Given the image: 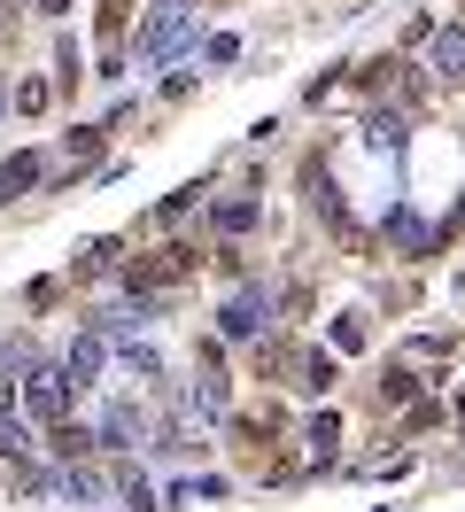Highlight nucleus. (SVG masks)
<instances>
[{
	"instance_id": "obj_17",
	"label": "nucleus",
	"mask_w": 465,
	"mask_h": 512,
	"mask_svg": "<svg viewBox=\"0 0 465 512\" xmlns=\"http://www.w3.org/2000/svg\"><path fill=\"white\" fill-rule=\"evenodd\" d=\"M334 435H341V427H334V412H318V419L303 427V443H318V458H334Z\"/></svg>"
},
{
	"instance_id": "obj_9",
	"label": "nucleus",
	"mask_w": 465,
	"mask_h": 512,
	"mask_svg": "<svg viewBox=\"0 0 465 512\" xmlns=\"http://www.w3.org/2000/svg\"><path fill=\"white\" fill-rule=\"evenodd\" d=\"M434 70H442V78H465V32H458V24L434 32Z\"/></svg>"
},
{
	"instance_id": "obj_2",
	"label": "nucleus",
	"mask_w": 465,
	"mask_h": 512,
	"mask_svg": "<svg viewBox=\"0 0 465 512\" xmlns=\"http://www.w3.org/2000/svg\"><path fill=\"white\" fill-rule=\"evenodd\" d=\"M272 311H279V295L256 280V288H241L233 303H225V311H217V326H225L233 342H248V334H264V326H272Z\"/></svg>"
},
{
	"instance_id": "obj_4",
	"label": "nucleus",
	"mask_w": 465,
	"mask_h": 512,
	"mask_svg": "<svg viewBox=\"0 0 465 512\" xmlns=\"http://www.w3.org/2000/svg\"><path fill=\"white\" fill-rule=\"evenodd\" d=\"M93 443L101 450H140L148 443V412H140V404H109L101 427H93Z\"/></svg>"
},
{
	"instance_id": "obj_18",
	"label": "nucleus",
	"mask_w": 465,
	"mask_h": 512,
	"mask_svg": "<svg viewBox=\"0 0 465 512\" xmlns=\"http://www.w3.org/2000/svg\"><path fill=\"white\" fill-rule=\"evenodd\" d=\"M78 272H86V280H93V272H117V241H93V249L78 256Z\"/></svg>"
},
{
	"instance_id": "obj_5",
	"label": "nucleus",
	"mask_w": 465,
	"mask_h": 512,
	"mask_svg": "<svg viewBox=\"0 0 465 512\" xmlns=\"http://www.w3.org/2000/svg\"><path fill=\"white\" fill-rule=\"evenodd\" d=\"M31 412L47 419H70V381H62V365H31Z\"/></svg>"
},
{
	"instance_id": "obj_8",
	"label": "nucleus",
	"mask_w": 465,
	"mask_h": 512,
	"mask_svg": "<svg viewBox=\"0 0 465 512\" xmlns=\"http://www.w3.org/2000/svg\"><path fill=\"white\" fill-rule=\"evenodd\" d=\"M47 489H62V497H70V505H93V497H101V489H109V481L93 474V466H70V474H55V481H47Z\"/></svg>"
},
{
	"instance_id": "obj_16",
	"label": "nucleus",
	"mask_w": 465,
	"mask_h": 512,
	"mask_svg": "<svg viewBox=\"0 0 465 512\" xmlns=\"http://www.w3.org/2000/svg\"><path fill=\"white\" fill-rule=\"evenodd\" d=\"M24 450H31V427L8 412V419H0V458H24Z\"/></svg>"
},
{
	"instance_id": "obj_24",
	"label": "nucleus",
	"mask_w": 465,
	"mask_h": 512,
	"mask_svg": "<svg viewBox=\"0 0 465 512\" xmlns=\"http://www.w3.org/2000/svg\"><path fill=\"white\" fill-rule=\"evenodd\" d=\"M0 109H8V86H0Z\"/></svg>"
},
{
	"instance_id": "obj_1",
	"label": "nucleus",
	"mask_w": 465,
	"mask_h": 512,
	"mask_svg": "<svg viewBox=\"0 0 465 512\" xmlns=\"http://www.w3.org/2000/svg\"><path fill=\"white\" fill-rule=\"evenodd\" d=\"M186 47H202L194 16H186V8H148V32H140V63H171V55H186Z\"/></svg>"
},
{
	"instance_id": "obj_11",
	"label": "nucleus",
	"mask_w": 465,
	"mask_h": 512,
	"mask_svg": "<svg viewBox=\"0 0 465 512\" xmlns=\"http://www.w3.org/2000/svg\"><path fill=\"white\" fill-rule=\"evenodd\" d=\"M186 412H202V419H225V381H217V373H202V381L186 388Z\"/></svg>"
},
{
	"instance_id": "obj_22",
	"label": "nucleus",
	"mask_w": 465,
	"mask_h": 512,
	"mask_svg": "<svg viewBox=\"0 0 465 512\" xmlns=\"http://www.w3.org/2000/svg\"><path fill=\"white\" fill-rule=\"evenodd\" d=\"M8 404H16V388H8V365H0V419H8Z\"/></svg>"
},
{
	"instance_id": "obj_14",
	"label": "nucleus",
	"mask_w": 465,
	"mask_h": 512,
	"mask_svg": "<svg viewBox=\"0 0 465 512\" xmlns=\"http://www.w3.org/2000/svg\"><path fill=\"white\" fill-rule=\"evenodd\" d=\"M24 187H39V156H16V163H0V202H16Z\"/></svg>"
},
{
	"instance_id": "obj_23",
	"label": "nucleus",
	"mask_w": 465,
	"mask_h": 512,
	"mask_svg": "<svg viewBox=\"0 0 465 512\" xmlns=\"http://www.w3.org/2000/svg\"><path fill=\"white\" fill-rule=\"evenodd\" d=\"M39 8H47V16H62V8H70V0H39Z\"/></svg>"
},
{
	"instance_id": "obj_13",
	"label": "nucleus",
	"mask_w": 465,
	"mask_h": 512,
	"mask_svg": "<svg viewBox=\"0 0 465 512\" xmlns=\"http://www.w3.org/2000/svg\"><path fill=\"white\" fill-rule=\"evenodd\" d=\"M47 450L78 466V458H86V450H101V443H93V427H70V419H55V443H47Z\"/></svg>"
},
{
	"instance_id": "obj_20",
	"label": "nucleus",
	"mask_w": 465,
	"mask_h": 512,
	"mask_svg": "<svg viewBox=\"0 0 465 512\" xmlns=\"http://www.w3.org/2000/svg\"><path fill=\"white\" fill-rule=\"evenodd\" d=\"M233 55H241V39H233V32H217V39H202V63H233Z\"/></svg>"
},
{
	"instance_id": "obj_21",
	"label": "nucleus",
	"mask_w": 465,
	"mask_h": 512,
	"mask_svg": "<svg viewBox=\"0 0 465 512\" xmlns=\"http://www.w3.org/2000/svg\"><path fill=\"white\" fill-rule=\"evenodd\" d=\"M16 109H47V86H39V78H16Z\"/></svg>"
},
{
	"instance_id": "obj_15",
	"label": "nucleus",
	"mask_w": 465,
	"mask_h": 512,
	"mask_svg": "<svg viewBox=\"0 0 465 512\" xmlns=\"http://www.w3.org/2000/svg\"><path fill=\"white\" fill-rule=\"evenodd\" d=\"M210 218H217V233H248V225H256V202H248V194H233V202H217Z\"/></svg>"
},
{
	"instance_id": "obj_3",
	"label": "nucleus",
	"mask_w": 465,
	"mask_h": 512,
	"mask_svg": "<svg viewBox=\"0 0 465 512\" xmlns=\"http://www.w3.org/2000/svg\"><path fill=\"white\" fill-rule=\"evenodd\" d=\"M186 272H194V249H186V241H171V249H155L148 264H132V272H124V288L148 295V288H171V280H186Z\"/></svg>"
},
{
	"instance_id": "obj_7",
	"label": "nucleus",
	"mask_w": 465,
	"mask_h": 512,
	"mask_svg": "<svg viewBox=\"0 0 465 512\" xmlns=\"http://www.w3.org/2000/svg\"><path fill=\"white\" fill-rule=\"evenodd\" d=\"M403 140H411V132H403L396 109H372V117H365V148H388V156H396Z\"/></svg>"
},
{
	"instance_id": "obj_10",
	"label": "nucleus",
	"mask_w": 465,
	"mask_h": 512,
	"mask_svg": "<svg viewBox=\"0 0 465 512\" xmlns=\"http://www.w3.org/2000/svg\"><path fill=\"white\" fill-rule=\"evenodd\" d=\"M388 241H396V249H411V256H427V249H434V225H419L411 210H396V218H388Z\"/></svg>"
},
{
	"instance_id": "obj_19",
	"label": "nucleus",
	"mask_w": 465,
	"mask_h": 512,
	"mask_svg": "<svg viewBox=\"0 0 465 512\" xmlns=\"http://www.w3.org/2000/svg\"><path fill=\"white\" fill-rule=\"evenodd\" d=\"M411 388H419V381H411L403 365H388V381H380V404H411Z\"/></svg>"
},
{
	"instance_id": "obj_6",
	"label": "nucleus",
	"mask_w": 465,
	"mask_h": 512,
	"mask_svg": "<svg viewBox=\"0 0 465 512\" xmlns=\"http://www.w3.org/2000/svg\"><path fill=\"white\" fill-rule=\"evenodd\" d=\"M101 357H109V342H101V334H78V342L62 350V381H70V388H93Z\"/></svg>"
},
{
	"instance_id": "obj_12",
	"label": "nucleus",
	"mask_w": 465,
	"mask_h": 512,
	"mask_svg": "<svg viewBox=\"0 0 465 512\" xmlns=\"http://www.w3.org/2000/svg\"><path fill=\"white\" fill-rule=\"evenodd\" d=\"M295 381H303V388H334V381H341V365H334L326 350H303V357H295Z\"/></svg>"
},
{
	"instance_id": "obj_25",
	"label": "nucleus",
	"mask_w": 465,
	"mask_h": 512,
	"mask_svg": "<svg viewBox=\"0 0 465 512\" xmlns=\"http://www.w3.org/2000/svg\"><path fill=\"white\" fill-rule=\"evenodd\" d=\"M458 412H465V404H458Z\"/></svg>"
}]
</instances>
